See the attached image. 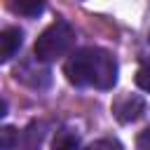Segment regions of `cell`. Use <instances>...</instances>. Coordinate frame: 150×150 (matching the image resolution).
Wrapping results in <instances>:
<instances>
[{
	"label": "cell",
	"mask_w": 150,
	"mask_h": 150,
	"mask_svg": "<svg viewBox=\"0 0 150 150\" xmlns=\"http://www.w3.org/2000/svg\"><path fill=\"white\" fill-rule=\"evenodd\" d=\"M23 45V33L16 26H9L0 33V63H9Z\"/></svg>",
	"instance_id": "obj_5"
},
{
	"label": "cell",
	"mask_w": 150,
	"mask_h": 150,
	"mask_svg": "<svg viewBox=\"0 0 150 150\" xmlns=\"http://www.w3.org/2000/svg\"><path fill=\"white\" fill-rule=\"evenodd\" d=\"M73 45H75V28L66 19H59L38 35V40L33 45V54L38 61L52 63V61L66 56L73 49Z\"/></svg>",
	"instance_id": "obj_2"
},
{
	"label": "cell",
	"mask_w": 150,
	"mask_h": 150,
	"mask_svg": "<svg viewBox=\"0 0 150 150\" xmlns=\"http://www.w3.org/2000/svg\"><path fill=\"white\" fill-rule=\"evenodd\" d=\"M136 150H150V127L138 134V138H136Z\"/></svg>",
	"instance_id": "obj_12"
},
{
	"label": "cell",
	"mask_w": 150,
	"mask_h": 150,
	"mask_svg": "<svg viewBox=\"0 0 150 150\" xmlns=\"http://www.w3.org/2000/svg\"><path fill=\"white\" fill-rule=\"evenodd\" d=\"M12 9L19 12V14H26V16H38L45 9V5L38 2V0H33V2H12Z\"/></svg>",
	"instance_id": "obj_8"
},
{
	"label": "cell",
	"mask_w": 150,
	"mask_h": 150,
	"mask_svg": "<svg viewBox=\"0 0 150 150\" xmlns=\"http://www.w3.org/2000/svg\"><path fill=\"white\" fill-rule=\"evenodd\" d=\"M52 150H80L77 134L70 131V129H59L54 141H52Z\"/></svg>",
	"instance_id": "obj_7"
},
{
	"label": "cell",
	"mask_w": 150,
	"mask_h": 150,
	"mask_svg": "<svg viewBox=\"0 0 150 150\" xmlns=\"http://www.w3.org/2000/svg\"><path fill=\"white\" fill-rule=\"evenodd\" d=\"M2 150H14L19 145V131L14 127H2Z\"/></svg>",
	"instance_id": "obj_9"
},
{
	"label": "cell",
	"mask_w": 150,
	"mask_h": 150,
	"mask_svg": "<svg viewBox=\"0 0 150 150\" xmlns=\"http://www.w3.org/2000/svg\"><path fill=\"white\" fill-rule=\"evenodd\" d=\"M38 63H40L38 59H35V61H23V63L14 70V77L21 80L23 84L33 87V89H45V87H49V82H52L49 68H40Z\"/></svg>",
	"instance_id": "obj_4"
},
{
	"label": "cell",
	"mask_w": 150,
	"mask_h": 150,
	"mask_svg": "<svg viewBox=\"0 0 150 150\" xmlns=\"http://www.w3.org/2000/svg\"><path fill=\"white\" fill-rule=\"evenodd\" d=\"M45 138V124L42 122H30L21 134H19V145L16 150H38Z\"/></svg>",
	"instance_id": "obj_6"
},
{
	"label": "cell",
	"mask_w": 150,
	"mask_h": 150,
	"mask_svg": "<svg viewBox=\"0 0 150 150\" xmlns=\"http://www.w3.org/2000/svg\"><path fill=\"white\" fill-rule=\"evenodd\" d=\"M63 73L75 87H94V89H112L117 82V61L108 49L84 47L70 54L63 66Z\"/></svg>",
	"instance_id": "obj_1"
},
{
	"label": "cell",
	"mask_w": 150,
	"mask_h": 150,
	"mask_svg": "<svg viewBox=\"0 0 150 150\" xmlns=\"http://www.w3.org/2000/svg\"><path fill=\"white\" fill-rule=\"evenodd\" d=\"M143 112H145V98L138 96V94H122V96L115 98V103H112V115H115V120L122 122V124L136 122Z\"/></svg>",
	"instance_id": "obj_3"
},
{
	"label": "cell",
	"mask_w": 150,
	"mask_h": 150,
	"mask_svg": "<svg viewBox=\"0 0 150 150\" xmlns=\"http://www.w3.org/2000/svg\"><path fill=\"white\" fill-rule=\"evenodd\" d=\"M136 87L150 94V63H145L136 70Z\"/></svg>",
	"instance_id": "obj_11"
},
{
	"label": "cell",
	"mask_w": 150,
	"mask_h": 150,
	"mask_svg": "<svg viewBox=\"0 0 150 150\" xmlns=\"http://www.w3.org/2000/svg\"><path fill=\"white\" fill-rule=\"evenodd\" d=\"M87 150H122V143L117 138H98L87 145Z\"/></svg>",
	"instance_id": "obj_10"
}]
</instances>
